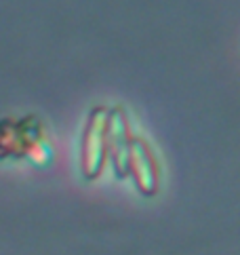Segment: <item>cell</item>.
Masks as SVG:
<instances>
[{
  "instance_id": "1",
  "label": "cell",
  "mask_w": 240,
  "mask_h": 255,
  "mask_svg": "<svg viewBox=\"0 0 240 255\" xmlns=\"http://www.w3.org/2000/svg\"><path fill=\"white\" fill-rule=\"evenodd\" d=\"M6 158H27L36 167H47L51 162L53 148L36 116L0 121V160Z\"/></svg>"
},
{
  "instance_id": "2",
  "label": "cell",
  "mask_w": 240,
  "mask_h": 255,
  "mask_svg": "<svg viewBox=\"0 0 240 255\" xmlns=\"http://www.w3.org/2000/svg\"><path fill=\"white\" fill-rule=\"evenodd\" d=\"M106 125H108V110L95 108L89 116L85 137H82V154L80 167L85 179H97L106 165Z\"/></svg>"
},
{
  "instance_id": "3",
  "label": "cell",
  "mask_w": 240,
  "mask_h": 255,
  "mask_svg": "<svg viewBox=\"0 0 240 255\" xmlns=\"http://www.w3.org/2000/svg\"><path fill=\"white\" fill-rule=\"evenodd\" d=\"M128 148H131V135H128V123L122 108H114L108 112L106 125V158L112 160L114 173L118 177L128 175Z\"/></svg>"
},
{
  "instance_id": "4",
  "label": "cell",
  "mask_w": 240,
  "mask_h": 255,
  "mask_svg": "<svg viewBox=\"0 0 240 255\" xmlns=\"http://www.w3.org/2000/svg\"><path fill=\"white\" fill-rule=\"evenodd\" d=\"M126 169L143 196H154L158 192V165H156L154 154L143 139H131Z\"/></svg>"
}]
</instances>
